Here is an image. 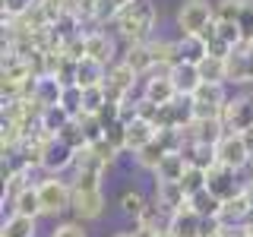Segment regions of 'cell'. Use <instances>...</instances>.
Instances as JSON below:
<instances>
[{
    "label": "cell",
    "mask_w": 253,
    "mask_h": 237,
    "mask_svg": "<svg viewBox=\"0 0 253 237\" xmlns=\"http://www.w3.org/2000/svg\"><path fill=\"white\" fill-rule=\"evenodd\" d=\"M114 26H117V35L126 41V47L152 41L149 35H152V29H155V3L152 0H133L130 6H124V10L117 13Z\"/></svg>",
    "instance_id": "cell-1"
},
{
    "label": "cell",
    "mask_w": 253,
    "mask_h": 237,
    "mask_svg": "<svg viewBox=\"0 0 253 237\" xmlns=\"http://www.w3.org/2000/svg\"><path fill=\"white\" fill-rule=\"evenodd\" d=\"M190 105H193V117H196V120H218L221 111H225V105H228L225 85H221V82H203L200 89L193 92Z\"/></svg>",
    "instance_id": "cell-2"
},
{
    "label": "cell",
    "mask_w": 253,
    "mask_h": 237,
    "mask_svg": "<svg viewBox=\"0 0 253 237\" xmlns=\"http://www.w3.org/2000/svg\"><path fill=\"white\" fill-rule=\"evenodd\" d=\"M38 196H42V215H57V212L73 209V184L60 177H44L38 184Z\"/></svg>",
    "instance_id": "cell-3"
},
{
    "label": "cell",
    "mask_w": 253,
    "mask_h": 237,
    "mask_svg": "<svg viewBox=\"0 0 253 237\" xmlns=\"http://www.w3.org/2000/svg\"><path fill=\"white\" fill-rule=\"evenodd\" d=\"M212 22H215V10H212V3H206V0H184V6L177 10L180 35H203Z\"/></svg>",
    "instance_id": "cell-4"
},
{
    "label": "cell",
    "mask_w": 253,
    "mask_h": 237,
    "mask_svg": "<svg viewBox=\"0 0 253 237\" xmlns=\"http://www.w3.org/2000/svg\"><path fill=\"white\" fill-rule=\"evenodd\" d=\"M142 98L158 105V108H165V105L180 98L174 82H171V76H168V70H152L149 76H142Z\"/></svg>",
    "instance_id": "cell-5"
},
{
    "label": "cell",
    "mask_w": 253,
    "mask_h": 237,
    "mask_svg": "<svg viewBox=\"0 0 253 237\" xmlns=\"http://www.w3.org/2000/svg\"><path fill=\"white\" fill-rule=\"evenodd\" d=\"M228 67V82L250 85L253 82V41H241L231 54L225 57Z\"/></svg>",
    "instance_id": "cell-6"
},
{
    "label": "cell",
    "mask_w": 253,
    "mask_h": 237,
    "mask_svg": "<svg viewBox=\"0 0 253 237\" xmlns=\"http://www.w3.org/2000/svg\"><path fill=\"white\" fill-rule=\"evenodd\" d=\"M221 123H225L228 133H244L253 126V98L250 95H237V98H228L225 111H221Z\"/></svg>",
    "instance_id": "cell-7"
},
{
    "label": "cell",
    "mask_w": 253,
    "mask_h": 237,
    "mask_svg": "<svg viewBox=\"0 0 253 237\" xmlns=\"http://www.w3.org/2000/svg\"><path fill=\"white\" fill-rule=\"evenodd\" d=\"M136 79H139V76L133 73V70L126 67L124 60L111 63V67H108V79H105V92H108V98L121 105L124 98H130V95H133V85H136Z\"/></svg>",
    "instance_id": "cell-8"
},
{
    "label": "cell",
    "mask_w": 253,
    "mask_h": 237,
    "mask_svg": "<svg viewBox=\"0 0 253 237\" xmlns=\"http://www.w3.org/2000/svg\"><path fill=\"white\" fill-rule=\"evenodd\" d=\"M253 215V193L250 190H241V193L234 196V199H228V202H221V215L218 221L225 228H244L247 225V218Z\"/></svg>",
    "instance_id": "cell-9"
},
{
    "label": "cell",
    "mask_w": 253,
    "mask_h": 237,
    "mask_svg": "<svg viewBox=\"0 0 253 237\" xmlns=\"http://www.w3.org/2000/svg\"><path fill=\"white\" fill-rule=\"evenodd\" d=\"M206 190H209L215 199H221V202H228V199H234L241 190H247V184H241L237 180V171H231V168H212L209 171V184H206Z\"/></svg>",
    "instance_id": "cell-10"
},
{
    "label": "cell",
    "mask_w": 253,
    "mask_h": 237,
    "mask_svg": "<svg viewBox=\"0 0 253 237\" xmlns=\"http://www.w3.org/2000/svg\"><path fill=\"white\" fill-rule=\"evenodd\" d=\"M215 152H218V164H221V168H231V171H241L244 164L250 161L247 149H244L241 133H225L221 142L215 146Z\"/></svg>",
    "instance_id": "cell-11"
},
{
    "label": "cell",
    "mask_w": 253,
    "mask_h": 237,
    "mask_svg": "<svg viewBox=\"0 0 253 237\" xmlns=\"http://www.w3.org/2000/svg\"><path fill=\"white\" fill-rule=\"evenodd\" d=\"M168 76H171V82H174V89H177L180 98H193V92L203 85V79H200V67H193V63H174V67L168 70Z\"/></svg>",
    "instance_id": "cell-12"
},
{
    "label": "cell",
    "mask_w": 253,
    "mask_h": 237,
    "mask_svg": "<svg viewBox=\"0 0 253 237\" xmlns=\"http://www.w3.org/2000/svg\"><path fill=\"white\" fill-rule=\"evenodd\" d=\"M85 57L105 63V67L117 63V60H114V38H111L108 32H101V29L85 32Z\"/></svg>",
    "instance_id": "cell-13"
},
{
    "label": "cell",
    "mask_w": 253,
    "mask_h": 237,
    "mask_svg": "<svg viewBox=\"0 0 253 237\" xmlns=\"http://www.w3.org/2000/svg\"><path fill=\"white\" fill-rule=\"evenodd\" d=\"M73 164H76V152H73V149H70V146H63L60 139H51V142H47L42 168H44V171H51V177H57L60 171L73 168Z\"/></svg>",
    "instance_id": "cell-14"
},
{
    "label": "cell",
    "mask_w": 253,
    "mask_h": 237,
    "mask_svg": "<svg viewBox=\"0 0 253 237\" xmlns=\"http://www.w3.org/2000/svg\"><path fill=\"white\" fill-rule=\"evenodd\" d=\"M73 212L83 221H92L105 212V193L101 190H73Z\"/></svg>",
    "instance_id": "cell-15"
},
{
    "label": "cell",
    "mask_w": 253,
    "mask_h": 237,
    "mask_svg": "<svg viewBox=\"0 0 253 237\" xmlns=\"http://www.w3.org/2000/svg\"><path fill=\"white\" fill-rule=\"evenodd\" d=\"M180 155L187 158L190 168H200L206 174L212 168H218V152H215V146H209V142H187V146L180 149Z\"/></svg>",
    "instance_id": "cell-16"
},
{
    "label": "cell",
    "mask_w": 253,
    "mask_h": 237,
    "mask_svg": "<svg viewBox=\"0 0 253 237\" xmlns=\"http://www.w3.org/2000/svg\"><path fill=\"white\" fill-rule=\"evenodd\" d=\"M168 231L174 237H203V218L187 205V209L174 212V215L168 218Z\"/></svg>",
    "instance_id": "cell-17"
},
{
    "label": "cell",
    "mask_w": 253,
    "mask_h": 237,
    "mask_svg": "<svg viewBox=\"0 0 253 237\" xmlns=\"http://www.w3.org/2000/svg\"><path fill=\"white\" fill-rule=\"evenodd\" d=\"M108 79V67L92 57H83L76 63V85L79 89H95V85H105Z\"/></svg>",
    "instance_id": "cell-18"
},
{
    "label": "cell",
    "mask_w": 253,
    "mask_h": 237,
    "mask_svg": "<svg viewBox=\"0 0 253 237\" xmlns=\"http://www.w3.org/2000/svg\"><path fill=\"white\" fill-rule=\"evenodd\" d=\"M155 202L162 205L168 215H174V212H180V209H187V193H184V187L180 184H155Z\"/></svg>",
    "instance_id": "cell-19"
},
{
    "label": "cell",
    "mask_w": 253,
    "mask_h": 237,
    "mask_svg": "<svg viewBox=\"0 0 253 237\" xmlns=\"http://www.w3.org/2000/svg\"><path fill=\"white\" fill-rule=\"evenodd\" d=\"M32 98H35V105L38 108H57L60 105V98H63V82L60 79H54V76H42L35 82V95H32Z\"/></svg>",
    "instance_id": "cell-20"
},
{
    "label": "cell",
    "mask_w": 253,
    "mask_h": 237,
    "mask_svg": "<svg viewBox=\"0 0 253 237\" xmlns=\"http://www.w3.org/2000/svg\"><path fill=\"white\" fill-rule=\"evenodd\" d=\"M187 158L180 155V152H174V155H165V161L158 164V171H155V184H180L184 180V174H187Z\"/></svg>",
    "instance_id": "cell-21"
},
{
    "label": "cell",
    "mask_w": 253,
    "mask_h": 237,
    "mask_svg": "<svg viewBox=\"0 0 253 237\" xmlns=\"http://www.w3.org/2000/svg\"><path fill=\"white\" fill-rule=\"evenodd\" d=\"M177 54H180V60H184V63H193V67H200V63L209 57V44H206L203 35H180Z\"/></svg>",
    "instance_id": "cell-22"
},
{
    "label": "cell",
    "mask_w": 253,
    "mask_h": 237,
    "mask_svg": "<svg viewBox=\"0 0 253 237\" xmlns=\"http://www.w3.org/2000/svg\"><path fill=\"white\" fill-rule=\"evenodd\" d=\"M149 54H152V63L155 70H171L174 63H180V54H177V41H168V38H152L149 41Z\"/></svg>",
    "instance_id": "cell-23"
},
{
    "label": "cell",
    "mask_w": 253,
    "mask_h": 237,
    "mask_svg": "<svg viewBox=\"0 0 253 237\" xmlns=\"http://www.w3.org/2000/svg\"><path fill=\"white\" fill-rule=\"evenodd\" d=\"M155 123H149V120H142V117H136L133 123H126V149L130 152H139V149H146L149 142L155 139Z\"/></svg>",
    "instance_id": "cell-24"
},
{
    "label": "cell",
    "mask_w": 253,
    "mask_h": 237,
    "mask_svg": "<svg viewBox=\"0 0 253 237\" xmlns=\"http://www.w3.org/2000/svg\"><path fill=\"white\" fill-rule=\"evenodd\" d=\"M124 63L133 70L139 79L142 76H149L155 70V63H152V54H149V41L146 44H130L126 47V54H124Z\"/></svg>",
    "instance_id": "cell-25"
},
{
    "label": "cell",
    "mask_w": 253,
    "mask_h": 237,
    "mask_svg": "<svg viewBox=\"0 0 253 237\" xmlns=\"http://www.w3.org/2000/svg\"><path fill=\"white\" fill-rule=\"evenodd\" d=\"M70 120H73V114H70V111H63V108L57 105V108H44V111H42V120H38V126H42L44 136L57 139L60 130H63Z\"/></svg>",
    "instance_id": "cell-26"
},
{
    "label": "cell",
    "mask_w": 253,
    "mask_h": 237,
    "mask_svg": "<svg viewBox=\"0 0 253 237\" xmlns=\"http://www.w3.org/2000/svg\"><path fill=\"white\" fill-rule=\"evenodd\" d=\"M13 215H26V218H38L42 215V196H38V184H32L29 190H22L13 199Z\"/></svg>",
    "instance_id": "cell-27"
},
{
    "label": "cell",
    "mask_w": 253,
    "mask_h": 237,
    "mask_svg": "<svg viewBox=\"0 0 253 237\" xmlns=\"http://www.w3.org/2000/svg\"><path fill=\"white\" fill-rule=\"evenodd\" d=\"M187 205H190V209H193L200 218H218V215H221V199H215L209 190H203V193L190 196Z\"/></svg>",
    "instance_id": "cell-28"
},
{
    "label": "cell",
    "mask_w": 253,
    "mask_h": 237,
    "mask_svg": "<svg viewBox=\"0 0 253 237\" xmlns=\"http://www.w3.org/2000/svg\"><path fill=\"white\" fill-rule=\"evenodd\" d=\"M108 92L105 85H95V89H83V117H98L108 105Z\"/></svg>",
    "instance_id": "cell-29"
},
{
    "label": "cell",
    "mask_w": 253,
    "mask_h": 237,
    "mask_svg": "<svg viewBox=\"0 0 253 237\" xmlns=\"http://www.w3.org/2000/svg\"><path fill=\"white\" fill-rule=\"evenodd\" d=\"M63 146H70L73 152H83V149H89V139H85V130H83V120H70L67 126L60 130V136H57Z\"/></svg>",
    "instance_id": "cell-30"
},
{
    "label": "cell",
    "mask_w": 253,
    "mask_h": 237,
    "mask_svg": "<svg viewBox=\"0 0 253 237\" xmlns=\"http://www.w3.org/2000/svg\"><path fill=\"white\" fill-rule=\"evenodd\" d=\"M146 205H149V199L139 193V190H124V193H121V212L126 218L139 221L142 212H146Z\"/></svg>",
    "instance_id": "cell-31"
},
{
    "label": "cell",
    "mask_w": 253,
    "mask_h": 237,
    "mask_svg": "<svg viewBox=\"0 0 253 237\" xmlns=\"http://www.w3.org/2000/svg\"><path fill=\"white\" fill-rule=\"evenodd\" d=\"M0 237H35V218L26 215H10L0 228Z\"/></svg>",
    "instance_id": "cell-32"
},
{
    "label": "cell",
    "mask_w": 253,
    "mask_h": 237,
    "mask_svg": "<svg viewBox=\"0 0 253 237\" xmlns=\"http://www.w3.org/2000/svg\"><path fill=\"white\" fill-rule=\"evenodd\" d=\"M200 79L203 82H221L225 85L228 82V67H225V60L221 57H206L200 63Z\"/></svg>",
    "instance_id": "cell-33"
},
{
    "label": "cell",
    "mask_w": 253,
    "mask_h": 237,
    "mask_svg": "<svg viewBox=\"0 0 253 237\" xmlns=\"http://www.w3.org/2000/svg\"><path fill=\"white\" fill-rule=\"evenodd\" d=\"M165 155H168V152H165V149L152 139L146 149H139V152H136V164H139V168H146V171H158V164L165 161Z\"/></svg>",
    "instance_id": "cell-34"
},
{
    "label": "cell",
    "mask_w": 253,
    "mask_h": 237,
    "mask_svg": "<svg viewBox=\"0 0 253 237\" xmlns=\"http://www.w3.org/2000/svg\"><path fill=\"white\" fill-rule=\"evenodd\" d=\"M42 0H3V22H19L35 10Z\"/></svg>",
    "instance_id": "cell-35"
},
{
    "label": "cell",
    "mask_w": 253,
    "mask_h": 237,
    "mask_svg": "<svg viewBox=\"0 0 253 237\" xmlns=\"http://www.w3.org/2000/svg\"><path fill=\"white\" fill-rule=\"evenodd\" d=\"M206 184H209V174L200 171V168H187L184 174V180H180V187H184V193H187V199L190 196H196V193H203Z\"/></svg>",
    "instance_id": "cell-36"
},
{
    "label": "cell",
    "mask_w": 253,
    "mask_h": 237,
    "mask_svg": "<svg viewBox=\"0 0 253 237\" xmlns=\"http://www.w3.org/2000/svg\"><path fill=\"white\" fill-rule=\"evenodd\" d=\"M67 10L73 13L79 22H95V16H98V0H67Z\"/></svg>",
    "instance_id": "cell-37"
},
{
    "label": "cell",
    "mask_w": 253,
    "mask_h": 237,
    "mask_svg": "<svg viewBox=\"0 0 253 237\" xmlns=\"http://www.w3.org/2000/svg\"><path fill=\"white\" fill-rule=\"evenodd\" d=\"M60 108L70 111L73 117H83V89L73 82V85H63V98H60Z\"/></svg>",
    "instance_id": "cell-38"
},
{
    "label": "cell",
    "mask_w": 253,
    "mask_h": 237,
    "mask_svg": "<svg viewBox=\"0 0 253 237\" xmlns=\"http://www.w3.org/2000/svg\"><path fill=\"white\" fill-rule=\"evenodd\" d=\"M215 10V22H237L241 19V0H218L212 3Z\"/></svg>",
    "instance_id": "cell-39"
},
{
    "label": "cell",
    "mask_w": 253,
    "mask_h": 237,
    "mask_svg": "<svg viewBox=\"0 0 253 237\" xmlns=\"http://www.w3.org/2000/svg\"><path fill=\"white\" fill-rule=\"evenodd\" d=\"M237 26L244 32V41H253V0H241V19Z\"/></svg>",
    "instance_id": "cell-40"
},
{
    "label": "cell",
    "mask_w": 253,
    "mask_h": 237,
    "mask_svg": "<svg viewBox=\"0 0 253 237\" xmlns=\"http://www.w3.org/2000/svg\"><path fill=\"white\" fill-rule=\"evenodd\" d=\"M105 139L117 149V152H124V149H126V123H124V120L111 123L108 130H105Z\"/></svg>",
    "instance_id": "cell-41"
},
{
    "label": "cell",
    "mask_w": 253,
    "mask_h": 237,
    "mask_svg": "<svg viewBox=\"0 0 253 237\" xmlns=\"http://www.w3.org/2000/svg\"><path fill=\"white\" fill-rule=\"evenodd\" d=\"M51 237H85V228L79 221H63L51 231Z\"/></svg>",
    "instance_id": "cell-42"
},
{
    "label": "cell",
    "mask_w": 253,
    "mask_h": 237,
    "mask_svg": "<svg viewBox=\"0 0 253 237\" xmlns=\"http://www.w3.org/2000/svg\"><path fill=\"white\" fill-rule=\"evenodd\" d=\"M241 139H244V149H247V155L253 158V126H250V130H244V133H241Z\"/></svg>",
    "instance_id": "cell-43"
},
{
    "label": "cell",
    "mask_w": 253,
    "mask_h": 237,
    "mask_svg": "<svg viewBox=\"0 0 253 237\" xmlns=\"http://www.w3.org/2000/svg\"><path fill=\"white\" fill-rule=\"evenodd\" d=\"M212 237H234V231H231V228H221V231L212 234Z\"/></svg>",
    "instance_id": "cell-44"
},
{
    "label": "cell",
    "mask_w": 253,
    "mask_h": 237,
    "mask_svg": "<svg viewBox=\"0 0 253 237\" xmlns=\"http://www.w3.org/2000/svg\"><path fill=\"white\" fill-rule=\"evenodd\" d=\"M114 3H117V10H124V6H130L133 0H114Z\"/></svg>",
    "instance_id": "cell-45"
},
{
    "label": "cell",
    "mask_w": 253,
    "mask_h": 237,
    "mask_svg": "<svg viewBox=\"0 0 253 237\" xmlns=\"http://www.w3.org/2000/svg\"><path fill=\"white\" fill-rule=\"evenodd\" d=\"M114 237H133V231H117Z\"/></svg>",
    "instance_id": "cell-46"
},
{
    "label": "cell",
    "mask_w": 253,
    "mask_h": 237,
    "mask_svg": "<svg viewBox=\"0 0 253 237\" xmlns=\"http://www.w3.org/2000/svg\"><path fill=\"white\" fill-rule=\"evenodd\" d=\"M234 237H247V234H244V228H237V231H234Z\"/></svg>",
    "instance_id": "cell-47"
},
{
    "label": "cell",
    "mask_w": 253,
    "mask_h": 237,
    "mask_svg": "<svg viewBox=\"0 0 253 237\" xmlns=\"http://www.w3.org/2000/svg\"><path fill=\"white\" fill-rule=\"evenodd\" d=\"M158 237H174V234L168 231V228H165V231H162V234H158Z\"/></svg>",
    "instance_id": "cell-48"
},
{
    "label": "cell",
    "mask_w": 253,
    "mask_h": 237,
    "mask_svg": "<svg viewBox=\"0 0 253 237\" xmlns=\"http://www.w3.org/2000/svg\"><path fill=\"white\" fill-rule=\"evenodd\" d=\"M247 190H250V193H253V174H250V180H247Z\"/></svg>",
    "instance_id": "cell-49"
}]
</instances>
